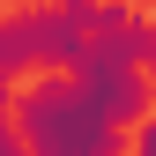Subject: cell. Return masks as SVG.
Here are the masks:
<instances>
[{
  "instance_id": "cell-8",
  "label": "cell",
  "mask_w": 156,
  "mask_h": 156,
  "mask_svg": "<svg viewBox=\"0 0 156 156\" xmlns=\"http://www.w3.org/2000/svg\"><path fill=\"white\" fill-rule=\"evenodd\" d=\"M134 8H149V0H134Z\"/></svg>"
},
{
  "instance_id": "cell-7",
  "label": "cell",
  "mask_w": 156,
  "mask_h": 156,
  "mask_svg": "<svg viewBox=\"0 0 156 156\" xmlns=\"http://www.w3.org/2000/svg\"><path fill=\"white\" fill-rule=\"evenodd\" d=\"M60 8H67V15H89V8H97V0H60Z\"/></svg>"
},
{
  "instance_id": "cell-9",
  "label": "cell",
  "mask_w": 156,
  "mask_h": 156,
  "mask_svg": "<svg viewBox=\"0 0 156 156\" xmlns=\"http://www.w3.org/2000/svg\"><path fill=\"white\" fill-rule=\"evenodd\" d=\"M15 8H23V0H15Z\"/></svg>"
},
{
  "instance_id": "cell-6",
  "label": "cell",
  "mask_w": 156,
  "mask_h": 156,
  "mask_svg": "<svg viewBox=\"0 0 156 156\" xmlns=\"http://www.w3.org/2000/svg\"><path fill=\"white\" fill-rule=\"evenodd\" d=\"M15 141H23V134H15V119H0V156H8Z\"/></svg>"
},
{
  "instance_id": "cell-1",
  "label": "cell",
  "mask_w": 156,
  "mask_h": 156,
  "mask_svg": "<svg viewBox=\"0 0 156 156\" xmlns=\"http://www.w3.org/2000/svg\"><path fill=\"white\" fill-rule=\"evenodd\" d=\"M15 134H23V149H37V156H104V149H119L126 126L104 119L82 97L74 67H37V74H23V89H15Z\"/></svg>"
},
{
  "instance_id": "cell-5",
  "label": "cell",
  "mask_w": 156,
  "mask_h": 156,
  "mask_svg": "<svg viewBox=\"0 0 156 156\" xmlns=\"http://www.w3.org/2000/svg\"><path fill=\"white\" fill-rule=\"evenodd\" d=\"M126 141H134V149H141V156H156V112H141V119H134V126H126Z\"/></svg>"
},
{
  "instance_id": "cell-3",
  "label": "cell",
  "mask_w": 156,
  "mask_h": 156,
  "mask_svg": "<svg viewBox=\"0 0 156 156\" xmlns=\"http://www.w3.org/2000/svg\"><path fill=\"white\" fill-rule=\"evenodd\" d=\"M74 82H82V97L104 112V119H119V126H134L141 112H156L149 67H134V60H112V52H89V45H82V60H74Z\"/></svg>"
},
{
  "instance_id": "cell-2",
  "label": "cell",
  "mask_w": 156,
  "mask_h": 156,
  "mask_svg": "<svg viewBox=\"0 0 156 156\" xmlns=\"http://www.w3.org/2000/svg\"><path fill=\"white\" fill-rule=\"evenodd\" d=\"M82 45H89L82 15H67L60 0H52V8H15V15H0V89L23 82V74H37V67H74Z\"/></svg>"
},
{
  "instance_id": "cell-4",
  "label": "cell",
  "mask_w": 156,
  "mask_h": 156,
  "mask_svg": "<svg viewBox=\"0 0 156 156\" xmlns=\"http://www.w3.org/2000/svg\"><path fill=\"white\" fill-rule=\"evenodd\" d=\"M89 30V52H112V60H134V67H156V15L134 8V0H97L82 15Z\"/></svg>"
}]
</instances>
